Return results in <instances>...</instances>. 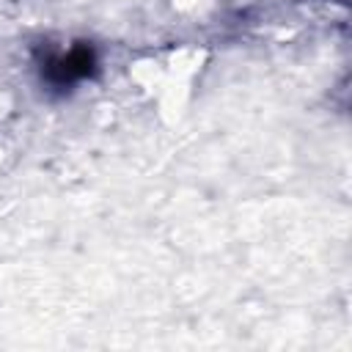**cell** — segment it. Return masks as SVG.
Masks as SVG:
<instances>
[{"label": "cell", "instance_id": "6da1fadb", "mask_svg": "<svg viewBox=\"0 0 352 352\" xmlns=\"http://www.w3.org/2000/svg\"><path fill=\"white\" fill-rule=\"evenodd\" d=\"M36 69L50 91L66 94L74 85L94 80L99 72V55L91 41H74L69 47H44L36 52Z\"/></svg>", "mask_w": 352, "mask_h": 352}]
</instances>
